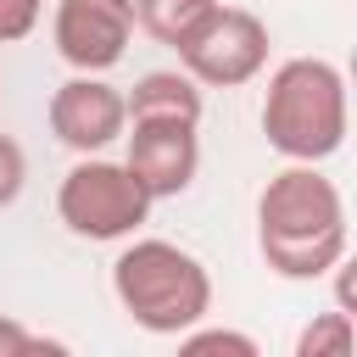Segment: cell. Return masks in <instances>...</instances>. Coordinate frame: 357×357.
Returning a JSON list of instances; mask_svg holds the SVG:
<instances>
[{
  "instance_id": "obj_1",
  "label": "cell",
  "mask_w": 357,
  "mask_h": 357,
  "mask_svg": "<svg viewBox=\"0 0 357 357\" xmlns=\"http://www.w3.org/2000/svg\"><path fill=\"white\" fill-rule=\"evenodd\" d=\"M346 201L324 167H279L257 195V251L279 279H324L346 262Z\"/></svg>"
},
{
  "instance_id": "obj_2",
  "label": "cell",
  "mask_w": 357,
  "mask_h": 357,
  "mask_svg": "<svg viewBox=\"0 0 357 357\" xmlns=\"http://www.w3.org/2000/svg\"><path fill=\"white\" fill-rule=\"evenodd\" d=\"M351 128V100H346V73L324 56H290L268 73L262 89V139L301 167L329 162L346 145Z\"/></svg>"
},
{
  "instance_id": "obj_3",
  "label": "cell",
  "mask_w": 357,
  "mask_h": 357,
  "mask_svg": "<svg viewBox=\"0 0 357 357\" xmlns=\"http://www.w3.org/2000/svg\"><path fill=\"white\" fill-rule=\"evenodd\" d=\"M112 296L145 335H190L212 312V273L173 240H128L112 262Z\"/></svg>"
},
{
  "instance_id": "obj_4",
  "label": "cell",
  "mask_w": 357,
  "mask_h": 357,
  "mask_svg": "<svg viewBox=\"0 0 357 357\" xmlns=\"http://www.w3.org/2000/svg\"><path fill=\"white\" fill-rule=\"evenodd\" d=\"M56 218L78 240H134L151 218V195L134 184L123 162L78 156L56 184Z\"/></svg>"
},
{
  "instance_id": "obj_5",
  "label": "cell",
  "mask_w": 357,
  "mask_h": 357,
  "mask_svg": "<svg viewBox=\"0 0 357 357\" xmlns=\"http://www.w3.org/2000/svg\"><path fill=\"white\" fill-rule=\"evenodd\" d=\"M268 22L245 6H223L178 45V73L201 89H240L268 67Z\"/></svg>"
},
{
  "instance_id": "obj_6",
  "label": "cell",
  "mask_w": 357,
  "mask_h": 357,
  "mask_svg": "<svg viewBox=\"0 0 357 357\" xmlns=\"http://www.w3.org/2000/svg\"><path fill=\"white\" fill-rule=\"evenodd\" d=\"M50 39H56V56H61L73 73L100 78V73H112V67L128 56L134 0H56Z\"/></svg>"
},
{
  "instance_id": "obj_7",
  "label": "cell",
  "mask_w": 357,
  "mask_h": 357,
  "mask_svg": "<svg viewBox=\"0 0 357 357\" xmlns=\"http://www.w3.org/2000/svg\"><path fill=\"white\" fill-rule=\"evenodd\" d=\"M45 123L50 134L78 151V156H100L106 145H117L128 134V106H123V89L106 84V78H89V73H73L50 106H45Z\"/></svg>"
},
{
  "instance_id": "obj_8",
  "label": "cell",
  "mask_w": 357,
  "mask_h": 357,
  "mask_svg": "<svg viewBox=\"0 0 357 357\" xmlns=\"http://www.w3.org/2000/svg\"><path fill=\"white\" fill-rule=\"evenodd\" d=\"M128 156L123 167L134 173V184L151 201L184 195L201 173V134L190 123H128Z\"/></svg>"
},
{
  "instance_id": "obj_9",
  "label": "cell",
  "mask_w": 357,
  "mask_h": 357,
  "mask_svg": "<svg viewBox=\"0 0 357 357\" xmlns=\"http://www.w3.org/2000/svg\"><path fill=\"white\" fill-rule=\"evenodd\" d=\"M123 106H128V123H190V128H201L206 95L178 67H151V73L134 78V89H123Z\"/></svg>"
},
{
  "instance_id": "obj_10",
  "label": "cell",
  "mask_w": 357,
  "mask_h": 357,
  "mask_svg": "<svg viewBox=\"0 0 357 357\" xmlns=\"http://www.w3.org/2000/svg\"><path fill=\"white\" fill-rule=\"evenodd\" d=\"M212 11H218V0H134V28H145L167 50H178Z\"/></svg>"
},
{
  "instance_id": "obj_11",
  "label": "cell",
  "mask_w": 357,
  "mask_h": 357,
  "mask_svg": "<svg viewBox=\"0 0 357 357\" xmlns=\"http://www.w3.org/2000/svg\"><path fill=\"white\" fill-rule=\"evenodd\" d=\"M290 357H357V324H351V312H340V307L312 312L301 324Z\"/></svg>"
},
{
  "instance_id": "obj_12",
  "label": "cell",
  "mask_w": 357,
  "mask_h": 357,
  "mask_svg": "<svg viewBox=\"0 0 357 357\" xmlns=\"http://www.w3.org/2000/svg\"><path fill=\"white\" fill-rule=\"evenodd\" d=\"M173 357H262V346L245 335V329H229V324H195L190 335H178V351Z\"/></svg>"
},
{
  "instance_id": "obj_13",
  "label": "cell",
  "mask_w": 357,
  "mask_h": 357,
  "mask_svg": "<svg viewBox=\"0 0 357 357\" xmlns=\"http://www.w3.org/2000/svg\"><path fill=\"white\" fill-rule=\"evenodd\" d=\"M22 184H28V156L11 134H0V212L22 195Z\"/></svg>"
},
{
  "instance_id": "obj_14",
  "label": "cell",
  "mask_w": 357,
  "mask_h": 357,
  "mask_svg": "<svg viewBox=\"0 0 357 357\" xmlns=\"http://www.w3.org/2000/svg\"><path fill=\"white\" fill-rule=\"evenodd\" d=\"M45 17V0H0V45H17L39 28Z\"/></svg>"
},
{
  "instance_id": "obj_15",
  "label": "cell",
  "mask_w": 357,
  "mask_h": 357,
  "mask_svg": "<svg viewBox=\"0 0 357 357\" xmlns=\"http://www.w3.org/2000/svg\"><path fill=\"white\" fill-rule=\"evenodd\" d=\"M28 335H33L28 324H17V318L0 312V357H22L28 351Z\"/></svg>"
},
{
  "instance_id": "obj_16",
  "label": "cell",
  "mask_w": 357,
  "mask_h": 357,
  "mask_svg": "<svg viewBox=\"0 0 357 357\" xmlns=\"http://www.w3.org/2000/svg\"><path fill=\"white\" fill-rule=\"evenodd\" d=\"M22 357H73V346L56 340V335H28V351Z\"/></svg>"
}]
</instances>
